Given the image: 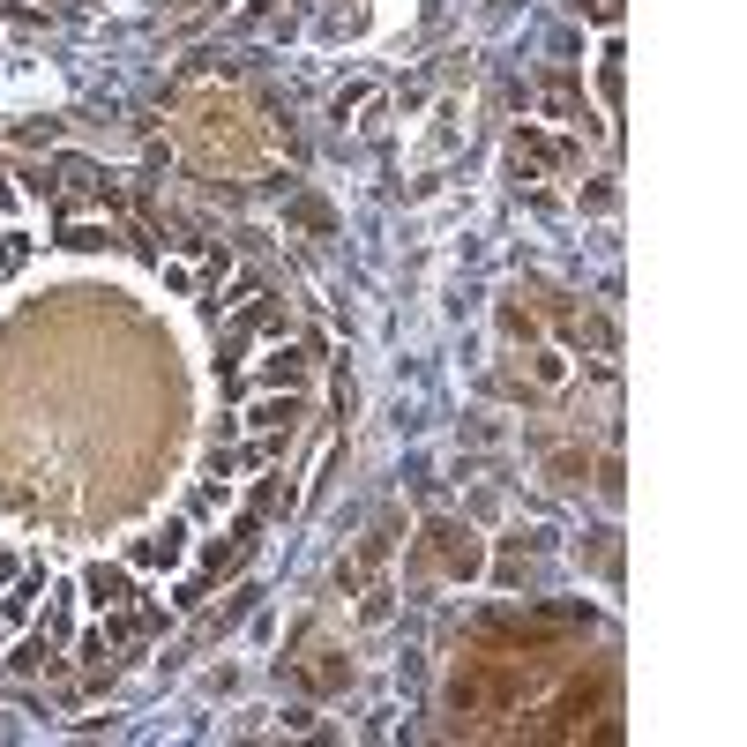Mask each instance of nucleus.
<instances>
[{
  "label": "nucleus",
  "instance_id": "nucleus-6",
  "mask_svg": "<svg viewBox=\"0 0 747 747\" xmlns=\"http://www.w3.org/2000/svg\"><path fill=\"white\" fill-rule=\"evenodd\" d=\"M142 561H165V568H172V561H180V531H165V538H150V546H142Z\"/></svg>",
  "mask_w": 747,
  "mask_h": 747
},
{
  "label": "nucleus",
  "instance_id": "nucleus-4",
  "mask_svg": "<svg viewBox=\"0 0 747 747\" xmlns=\"http://www.w3.org/2000/svg\"><path fill=\"white\" fill-rule=\"evenodd\" d=\"M531 381H538V389H561V381H568V359H561V352H531Z\"/></svg>",
  "mask_w": 747,
  "mask_h": 747
},
{
  "label": "nucleus",
  "instance_id": "nucleus-3",
  "mask_svg": "<svg viewBox=\"0 0 747 747\" xmlns=\"http://www.w3.org/2000/svg\"><path fill=\"white\" fill-rule=\"evenodd\" d=\"M299 680H307V688H322V695H329V688H344V680H352V673H344V665H329V650H314V658L299 665Z\"/></svg>",
  "mask_w": 747,
  "mask_h": 747
},
{
  "label": "nucleus",
  "instance_id": "nucleus-5",
  "mask_svg": "<svg viewBox=\"0 0 747 747\" xmlns=\"http://www.w3.org/2000/svg\"><path fill=\"white\" fill-rule=\"evenodd\" d=\"M292 411H299L292 396H284V404H277V396H269V404H254L247 419H254V426H292Z\"/></svg>",
  "mask_w": 747,
  "mask_h": 747
},
{
  "label": "nucleus",
  "instance_id": "nucleus-2",
  "mask_svg": "<svg viewBox=\"0 0 747 747\" xmlns=\"http://www.w3.org/2000/svg\"><path fill=\"white\" fill-rule=\"evenodd\" d=\"M90 598H98L105 613H120L135 591H127V576H120V568H90Z\"/></svg>",
  "mask_w": 747,
  "mask_h": 747
},
{
  "label": "nucleus",
  "instance_id": "nucleus-1",
  "mask_svg": "<svg viewBox=\"0 0 747 747\" xmlns=\"http://www.w3.org/2000/svg\"><path fill=\"white\" fill-rule=\"evenodd\" d=\"M434 553H441V568H449V576H471V568H479V546H471V531H456V523H434Z\"/></svg>",
  "mask_w": 747,
  "mask_h": 747
}]
</instances>
